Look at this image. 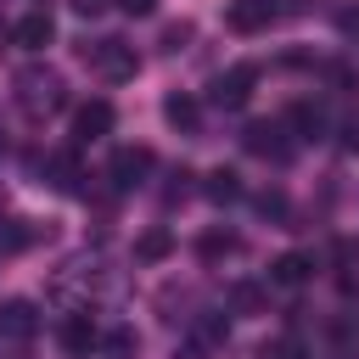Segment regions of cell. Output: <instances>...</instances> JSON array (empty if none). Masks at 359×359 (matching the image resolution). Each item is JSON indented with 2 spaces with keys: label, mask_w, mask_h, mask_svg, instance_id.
<instances>
[{
  "label": "cell",
  "mask_w": 359,
  "mask_h": 359,
  "mask_svg": "<svg viewBox=\"0 0 359 359\" xmlns=\"http://www.w3.org/2000/svg\"><path fill=\"white\" fill-rule=\"evenodd\" d=\"M107 129H112V107H107V101H84V107L73 112V135H79V140H101Z\"/></svg>",
  "instance_id": "cell-7"
},
{
  "label": "cell",
  "mask_w": 359,
  "mask_h": 359,
  "mask_svg": "<svg viewBox=\"0 0 359 359\" xmlns=\"http://www.w3.org/2000/svg\"><path fill=\"white\" fill-rule=\"evenodd\" d=\"M84 62L101 73V79H135V45H123V39H95V45H84Z\"/></svg>",
  "instance_id": "cell-2"
},
{
  "label": "cell",
  "mask_w": 359,
  "mask_h": 359,
  "mask_svg": "<svg viewBox=\"0 0 359 359\" xmlns=\"http://www.w3.org/2000/svg\"><path fill=\"white\" fill-rule=\"evenodd\" d=\"M208 196H213V202H236V196H241V185H236V174H230V168H219V174H208Z\"/></svg>",
  "instance_id": "cell-15"
},
{
  "label": "cell",
  "mask_w": 359,
  "mask_h": 359,
  "mask_svg": "<svg viewBox=\"0 0 359 359\" xmlns=\"http://www.w3.org/2000/svg\"><path fill=\"white\" fill-rule=\"evenodd\" d=\"M252 84H258V67H247V62H241V67H230V73L213 84V101H219V107H247Z\"/></svg>",
  "instance_id": "cell-4"
},
{
  "label": "cell",
  "mask_w": 359,
  "mask_h": 359,
  "mask_svg": "<svg viewBox=\"0 0 359 359\" xmlns=\"http://www.w3.org/2000/svg\"><path fill=\"white\" fill-rule=\"evenodd\" d=\"M168 252H174V236H168V230H146V236L135 241V258H140V264H163Z\"/></svg>",
  "instance_id": "cell-11"
},
{
  "label": "cell",
  "mask_w": 359,
  "mask_h": 359,
  "mask_svg": "<svg viewBox=\"0 0 359 359\" xmlns=\"http://www.w3.org/2000/svg\"><path fill=\"white\" fill-rule=\"evenodd\" d=\"M196 252H202V264H219V258L241 252V236H236V230H208V236L196 241Z\"/></svg>",
  "instance_id": "cell-9"
},
{
  "label": "cell",
  "mask_w": 359,
  "mask_h": 359,
  "mask_svg": "<svg viewBox=\"0 0 359 359\" xmlns=\"http://www.w3.org/2000/svg\"><path fill=\"white\" fill-rule=\"evenodd\" d=\"M337 22H342V34H353V39H359V11H353V6H348V11L337 17Z\"/></svg>",
  "instance_id": "cell-18"
},
{
  "label": "cell",
  "mask_w": 359,
  "mask_h": 359,
  "mask_svg": "<svg viewBox=\"0 0 359 359\" xmlns=\"http://www.w3.org/2000/svg\"><path fill=\"white\" fill-rule=\"evenodd\" d=\"M151 6H157V0H123V11H129V17H146Z\"/></svg>",
  "instance_id": "cell-20"
},
{
  "label": "cell",
  "mask_w": 359,
  "mask_h": 359,
  "mask_svg": "<svg viewBox=\"0 0 359 359\" xmlns=\"http://www.w3.org/2000/svg\"><path fill=\"white\" fill-rule=\"evenodd\" d=\"M11 39H17L22 50H45V45L56 39V22H50L45 11H28V17H22L17 28H11Z\"/></svg>",
  "instance_id": "cell-6"
},
{
  "label": "cell",
  "mask_w": 359,
  "mask_h": 359,
  "mask_svg": "<svg viewBox=\"0 0 359 359\" xmlns=\"http://www.w3.org/2000/svg\"><path fill=\"white\" fill-rule=\"evenodd\" d=\"M146 174H151V146H123V151L112 157V185L129 191V185H140Z\"/></svg>",
  "instance_id": "cell-5"
},
{
  "label": "cell",
  "mask_w": 359,
  "mask_h": 359,
  "mask_svg": "<svg viewBox=\"0 0 359 359\" xmlns=\"http://www.w3.org/2000/svg\"><path fill=\"white\" fill-rule=\"evenodd\" d=\"M163 118H168L174 129H196V101H191V95H168V101H163Z\"/></svg>",
  "instance_id": "cell-13"
},
{
  "label": "cell",
  "mask_w": 359,
  "mask_h": 359,
  "mask_svg": "<svg viewBox=\"0 0 359 359\" xmlns=\"http://www.w3.org/2000/svg\"><path fill=\"white\" fill-rule=\"evenodd\" d=\"M17 101H22V112H56V107H67V90L50 67H22L17 73Z\"/></svg>",
  "instance_id": "cell-1"
},
{
  "label": "cell",
  "mask_w": 359,
  "mask_h": 359,
  "mask_svg": "<svg viewBox=\"0 0 359 359\" xmlns=\"http://www.w3.org/2000/svg\"><path fill=\"white\" fill-rule=\"evenodd\" d=\"M90 342H95V325H90L84 314L62 320V348H67V353H90Z\"/></svg>",
  "instance_id": "cell-12"
},
{
  "label": "cell",
  "mask_w": 359,
  "mask_h": 359,
  "mask_svg": "<svg viewBox=\"0 0 359 359\" xmlns=\"http://www.w3.org/2000/svg\"><path fill=\"white\" fill-rule=\"evenodd\" d=\"M247 151H258V157H286L280 123H252V129H247Z\"/></svg>",
  "instance_id": "cell-8"
},
{
  "label": "cell",
  "mask_w": 359,
  "mask_h": 359,
  "mask_svg": "<svg viewBox=\"0 0 359 359\" xmlns=\"http://www.w3.org/2000/svg\"><path fill=\"white\" fill-rule=\"evenodd\" d=\"M0 331L28 337V331H34V309H28V303H6V309H0Z\"/></svg>",
  "instance_id": "cell-14"
},
{
  "label": "cell",
  "mask_w": 359,
  "mask_h": 359,
  "mask_svg": "<svg viewBox=\"0 0 359 359\" xmlns=\"http://www.w3.org/2000/svg\"><path fill=\"white\" fill-rule=\"evenodd\" d=\"M269 280H275V286H303V280H309V258H303V252L275 258V264H269Z\"/></svg>",
  "instance_id": "cell-10"
},
{
  "label": "cell",
  "mask_w": 359,
  "mask_h": 359,
  "mask_svg": "<svg viewBox=\"0 0 359 359\" xmlns=\"http://www.w3.org/2000/svg\"><path fill=\"white\" fill-rule=\"evenodd\" d=\"M73 11L79 17H95V11H107V0H73Z\"/></svg>",
  "instance_id": "cell-19"
},
{
  "label": "cell",
  "mask_w": 359,
  "mask_h": 359,
  "mask_svg": "<svg viewBox=\"0 0 359 359\" xmlns=\"http://www.w3.org/2000/svg\"><path fill=\"white\" fill-rule=\"evenodd\" d=\"M107 353H112V359H129V353H135V331H112V337H107Z\"/></svg>",
  "instance_id": "cell-17"
},
{
  "label": "cell",
  "mask_w": 359,
  "mask_h": 359,
  "mask_svg": "<svg viewBox=\"0 0 359 359\" xmlns=\"http://www.w3.org/2000/svg\"><path fill=\"white\" fill-rule=\"evenodd\" d=\"M230 303H236V309H241V314H252V309H258V303H264V292H258V286H247V280H241V286H236V292H230Z\"/></svg>",
  "instance_id": "cell-16"
},
{
  "label": "cell",
  "mask_w": 359,
  "mask_h": 359,
  "mask_svg": "<svg viewBox=\"0 0 359 359\" xmlns=\"http://www.w3.org/2000/svg\"><path fill=\"white\" fill-rule=\"evenodd\" d=\"M269 22H275V6L269 0H230V11H224V28L230 34H258Z\"/></svg>",
  "instance_id": "cell-3"
}]
</instances>
